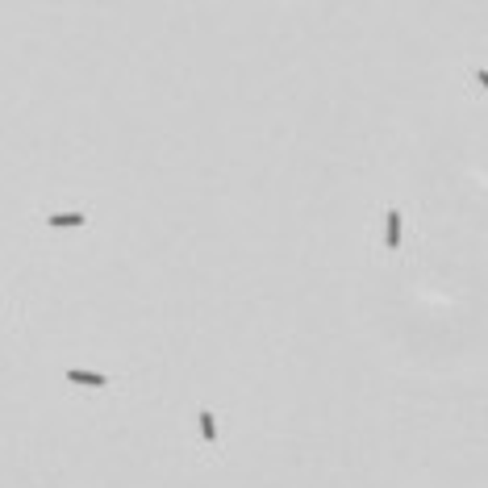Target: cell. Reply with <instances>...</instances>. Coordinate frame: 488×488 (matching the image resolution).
<instances>
[{"instance_id": "cell-2", "label": "cell", "mask_w": 488, "mask_h": 488, "mask_svg": "<svg viewBox=\"0 0 488 488\" xmlns=\"http://www.w3.org/2000/svg\"><path fill=\"white\" fill-rule=\"evenodd\" d=\"M46 226L50 230H80V226H88V213H50Z\"/></svg>"}, {"instance_id": "cell-1", "label": "cell", "mask_w": 488, "mask_h": 488, "mask_svg": "<svg viewBox=\"0 0 488 488\" xmlns=\"http://www.w3.org/2000/svg\"><path fill=\"white\" fill-rule=\"evenodd\" d=\"M63 380H67V384H75V388H108V375L104 371H84V367H67Z\"/></svg>"}, {"instance_id": "cell-4", "label": "cell", "mask_w": 488, "mask_h": 488, "mask_svg": "<svg viewBox=\"0 0 488 488\" xmlns=\"http://www.w3.org/2000/svg\"><path fill=\"white\" fill-rule=\"evenodd\" d=\"M196 426H200V439H205V443H217V417H213L209 409L196 413Z\"/></svg>"}, {"instance_id": "cell-3", "label": "cell", "mask_w": 488, "mask_h": 488, "mask_svg": "<svg viewBox=\"0 0 488 488\" xmlns=\"http://www.w3.org/2000/svg\"><path fill=\"white\" fill-rule=\"evenodd\" d=\"M384 246L401 251V209H388V217H384Z\"/></svg>"}]
</instances>
